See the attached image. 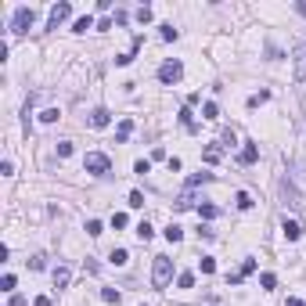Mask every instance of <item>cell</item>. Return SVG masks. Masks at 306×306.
I'll return each mask as SVG.
<instances>
[{
  "label": "cell",
  "mask_w": 306,
  "mask_h": 306,
  "mask_svg": "<svg viewBox=\"0 0 306 306\" xmlns=\"http://www.w3.org/2000/svg\"><path fill=\"white\" fill-rule=\"evenodd\" d=\"M170 281H173V259L155 256V263H152V285H155V288H166Z\"/></svg>",
  "instance_id": "obj_1"
},
{
  "label": "cell",
  "mask_w": 306,
  "mask_h": 306,
  "mask_svg": "<svg viewBox=\"0 0 306 306\" xmlns=\"http://www.w3.org/2000/svg\"><path fill=\"white\" fill-rule=\"evenodd\" d=\"M33 22H36V11L33 7H15V15H11V33L15 36H25L33 29Z\"/></svg>",
  "instance_id": "obj_2"
},
{
  "label": "cell",
  "mask_w": 306,
  "mask_h": 306,
  "mask_svg": "<svg viewBox=\"0 0 306 306\" xmlns=\"http://www.w3.org/2000/svg\"><path fill=\"white\" fill-rule=\"evenodd\" d=\"M83 170L94 173V177H105V173L112 170V159H108L105 152H87V159H83Z\"/></svg>",
  "instance_id": "obj_3"
},
{
  "label": "cell",
  "mask_w": 306,
  "mask_h": 306,
  "mask_svg": "<svg viewBox=\"0 0 306 306\" xmlns=\"http://www.w3.org/2000/svg\"><path fill=\"white\" fill-rule=\"evenodd\" d=\"M184 79V65L177 58H170V61H162L159 65V83H166V87H173V83H180Z\"/></svg>",
  "instance_id": "obj_4"
},
{
  "label": "cell",
  "mask_w": 306,
  "mask_h": 306,
  "mask_svg": "<svg viewBox=\"0 0 306 306\" xmlns=\"http://www.w3.org/2000/svg\"><path fill=\"white\" fill-rule=\"evenodd\" d=\"M281 198H285V206H288V209H303V194L295 191V184L288 177L281 180Z\"/></svg>",
  "instance_id": "obj_5"
},
{
  "label": "cell",
  "mask_w": 306,
  "mask_h": 306,
  "mask_svg": "<svg viewBox=\"0 0 306 306\" xmlns=\"http://www.w3.org/2000/svg\"><path fill=\"white\" fill-rule=\"evenodd\" d=\"M69 15H72V4H69V0H61V4H54V7H51V18H47V29H58V25H61V22H65Z\"/></svg>",
  "instance_id": "obj_6"
},
{
  "label": "cell",
  "mask_w": 306,
  "mask_h": 306,
  "mask_svg": "<svg viewBox=\"0 0 306 306\" xmlns=\"http://www.w3.org/2000/svg\"><path fill=\"white\" fill-rule=\"evenodd\" d=\"M292 58H295V79H306V40H299V47H295V54H292Z\"/></svg>",
  "instance_id": "obj_7"
},
{
  "label": "cell",
  "mask_w": 306,
  "mask_h": 306,
  "mask_svg": "<svg viewBox=\"0 0 306 306\" xmlns=\"http://www.w3.org/2000/svg\"><path fill=\"white\" fill-rule=\"evenodd\" d=\"M90 126L94 130H105L108 123H112V112H108V108H94V112H90V119H87Z\"/></svg>",
  "instance_id": "obj_8"
},
{
  "label": "cell",
  "mask_w": 306,
  "mask_h": 306,
  "mask_svg": "<svg viewBox=\"0 0 306 306\" xmlns=\"http://www.w3.org/2000/svg\"><path fill=\"white\" fill-rule=\"evenodd\" d=\"M281 234L288 238V242H299V238H303V227L295 224V220H288V216H285V224H281Z\"/></svg>",
  "instance_id": "obj_9"
},
{
  "label": "cell",
  "mask_w": 306,
  "mask_h": 306,
  "mask_svg": "<svg viewBox=\"0 0 306 306\" xmlns=\"http://www.w3.org/2000/svg\"><path fill=\"white\" fill-rule=\"evenodd\" d=\"M256 159H259V148L256 144H245L242 152H238V162H242V166H252Z\"/></svg>",
  "instance_id": "obj_10"
},
{
  "label": "cell",
  "mask_w": 306,
  "mask_h": 306,
  "mask_svg": "<svg viewBox=\"0 0 306 306\" xmlns=\"http://www.w3.org/2000/svg\"><path fill=\"white\" fill-rule=\"evenodd\" d=\"M69 281H72L69 267H54V288H69Z\"/></svg>",
  "instance_id": "obj_11"
},
{
  "label": "cell",
  "mask_w": 306,
  "mask_h": 306,
  "mask_svg": "<svg viewBox=\"0 0 306 306\" xmlns=\"http://www.w3.org/2000/svg\"><path fill=\"white\" fill-rule=\"evenodd\" d=\"M130 134H134V119H123V123L115 126V141H119V144L130 141Z\"/></svg>",
  "instance_id": "obj_12"
},
{
  "label": "cell",
  "mask_w": 306,
  "mask_h": 306,
  "mask_svg": "<svg viewBox=\"0 0 306 306\" xmlns=\"http://www.w3.org/2000/svg\"><path fill=\"white\" fill-rule=\"evenodd\" d=\"M202 159H206L209 166H216L220 159H224V148H216V144H209V148H206V152H202Z\"/></svg>",
  "instance_id": "obj_13"
},
{
  "label": "cell",
  "mask_w": 306,
  "mask_h": 306,
  "mask_svg": "<svg viewBox=\"0 0 306 306\" xmlns=\"http://www.w3.org/2000/svg\"><path fill=\"white\" fill-rule=\"evenodd\" d=\"M162 234H166V242H173V245H177L180 238H184V227H180V224H170V227L162 230Z\"/></svg>",
  "instance_id": "obj_14"
},
{
  "label": "cell",
  "mask_w": 306,
  "mask_h": 306,
  "mask_svg": "<svg viewBox=\"0 0 306 306\" xmlns=\"http://www.w3.org/2000/svg\"><path fill=\"white\" fill-rule=\"evenodd\" d=\"M87 29H94V18H90V15H83V18L72 22V33H87Z\"/></svg>",
  "instance_id": "obj_15"
},
{
  "label": "cell",
  "mask_w": 306,
  "mask_h": 306,
  "mask_svg": "<svg viewBox=\"0 0 306 306\" xmlns=\"http://www.w3.org/2000/svg\"><path fill=\"white\" fill-rule=\"evenodd\" d=\"M234 206H238V209H252L256 202H252V194H249V191H238V194H234Z\"/></svg>",
  "instance_id": "obj_16"
},
{
  "label": "cell",
  "mask_w": 306,
  "mask_h": 306,
  "mask_svg": "<svg viewBox=\"0 0 306 306\" xmlns=\"http://www.w3.org/2000/svg\"><path fill=\"white\" fill-rule=\"evenodd\" d=\"M152 234H155V227L148 224V220H141V224H137V238H141V242H152Z\"/></svg>",
  "instance_id": "obj_17"
},
{
  "label": "cell",
  "mask_w": 306,
  "mask_h": 306,
  "mask_svg": "<svg viewBox=\"0 0 306 306\" xmlns=\"http://www.w3.org/2000/svg\"><path fill=\"white\" fill-rule=\"evenodd\" d=\"M216 212H220V209L212 206V202H202V206H198V216H202V220H216Z\"/></svg>",
  "instance_id": "obj_18"
},
{
  "label": "cell",
  "mask_w": 306,
  "mask_h": 306,
  "mask_svg": "<svg viewBox=\"0 0 306 306\" xmlns=\"http://www.w3.org/2000/svg\"><path fill=\"white\" fill-rule=\"evenodd\" d=\"M108 259H112L115 267H126L130 263V252H126V249H112V256H108Z\"/></svg>",
  "instance_id": "obj_19"
},
{
  "label": "cell",
  "mask_w": 306,
  "mask_h": 306,
  "mask_svg": "<svg viewBox=\"0 0 306 306\" xmlns=\"http://www.w3.org/2000/svg\"><path fill=\"white\" fill-rule=\"evenodd\" d=\"M61 119V108H43L40 112V123H58Z\"/></svg>",
  "instance_id": "obj_20"
},
{
  "label": "cell",
  "mask_w": 306,
  "mask_h": 306,
  "mask_svg": "<svg viewBox=\"0 0 306 306\" xmlns=\"http://www.w3.org/2000/svg\"><path fill=\"white\" fill-rule=\"evenodd\" d=\"M202 119H220V108H216V101H206V105H202Z\"/></svg>",
  "instance_id": "obj_21"
},
{
  "label": "cell",
  "mask_w": 306,
  "mask_h": 306,
  "mask_svg": "<svg viewBox=\"0 0 306 306\" xmlns=\"http://www.w3.org/2000/svg\"><path fill=\"white\" fill-rule=\"evenodd\" d=\"M15 285H18L15 274H4V277H0V292H11V295H15Z\"/></svg>",
  "instance_id": "obj_22"
},
{
  "label": "cell",
  "mask_w": 306,
  "mask_h": 306,
  "mask_svg": "<svg viewBox=\"0 0 306 306\" xmlns=\"http://www.w3.org/2000/svg\"><path fill=\"white\" fill-rule=\"evenodd\" d=\"M191 285H194V274H191V270L177 274V288H191Z\"/></svg>",
  "instance_id": "obj_23"
},
{
  "label": "cell",
  "mask_w": 306,
  "mask_h": 306,
  "mask_svg": "<svg viewBox=\"0 0 306 306\" xmlns=\"http://www.w3.org/2000/svg\"><path fill=\"white\" fill-rule=\"evenodd\" d=\"M198 267H202V274H212V270H216V259H212V256H202Z\"/></svg>",
  "instance_id": "obj_24"
},
{
  "label": "cell",
  "mask_w": 306,
  "mask_h": 306,
  "mask_svg": "<svg viewBox=\"0 0 306 306\" xmlns=\"http://www.w3.org/2000/svg\"><path fill=\"white\" fill-rule=\"evenodd\" d=\"M209 180H212V173H194L188 180V188H198V184H209Z\"/></svg>",
  "instance_id": "obj_25"
},
{
  "label": "cell",
  "mask_w": 306,
  "mask_h": 306,
  "mask_svg": "<svg viewBox=\"0 0 306 306\" xmlns=\"http://www.w3.org/2000/svg\"><path fill=\"white\" fill-rule=\"evenodd\" d=\"M173 206H177V209H191V206H194V198H191V191H184V194H180V198H177V202H173Z\"/></svg>",
  "instance_id": "obj_26"
},
{
  "label": "cell",
  "mask_w": 306,
  "mask_h": 306,
  "mask_svg": "<svg viewBox=\"0 0 306 306\" xmlns=\"http://www.w3.org/2000/svg\"><path fill=\"white\" fill-rule=\"evenodd\" d=\"M180 126H184V130H194V119H191V108H180Z\"/></svg>",
  "instance_id": "obj_27"
},
{
  "label": "cell",
  "mask_w": 306,
  "mask_h": 306,
  "mask_svg": "<svg viewBox=\"0 0 306 306\" xmlns=\"http://www.w3.org/2000/svg\"><path fill=\"white\" fill-rule=\"evenodd\" d=\"M259 285L270 292V288H277V277H274V274H259Z\"/></svg>",
  "instance_id": "obj_28"
},
{
  "label": "cell",
  "mask_w": 306,
  "mask_h": 306,
  "mask_svg": "<svg viewBox=\"0 0 306 306\" xmlns=\"http://www.w3.org/2000/svg\"><path fill=\"white\" fill-rule=\"evenodd\" d=\"M137 22H141V25H148V22H152V7H137Z\"/></svg>",
  "instance_id": "obj_29"
},
{
  "label": "cell",
  "mask_w": 306,
  "mask_h": 306,
  "mask_svg": "<svg viewBox=\"0 0 306 306\" xmlns=\"http://www.w3.org/2000/svg\"><path fill=\"white\" fill-rule=\"evenodd\" d=\"M267 97H270V94H267V90H259V94H252V97H249V108H259V105H263Z\"/></svg>",
  "instance_id": "obj_30"
},
{
  "label": "cell",
  "mask_w": 306,
  "mask_h": 306,
  "mask_svg": "<svg viewBox=\"0 0 306 306\" xmlns=\"http://www.w3.org/2000/svg\"><path fill=\"white\" fill-rule=\"evenodd\" d=\"M101 299H105V303H119L123 295H119L115 288H101Z\"/></svg>",
  "instance_id": "obj_31"
},
{
  "label": "cell",
  "mask_w": 306,
  "mask_h": 306,
  "mask_svg": "<svg viewBox=\"0 0 306 306\" xmlns=\"http://www.w3.org/2000/svg\"><path fill=\"white\" fill-rule=\"evenodd\" d=\"M134 173H141V177H144V173H152V162H148V159H137V162H134Z\"/></svg>",
  "instance_id": "obj_32"
},
{
  "label": "cell",
  "mask_w": 306,
  "mask_h": 306,
  "mask_svg": "<svg viewBox=\"0 0 306 306\" xmlns=\"http://www.w3.org/2000/svg\"><path fill=\"white\" fill-rule=\"evenodd\" d=\"M144 206V194L141 191H130V209H141Z\"/></svg>",
  "instance_id": "obj_33"
},
{
  "label": "cell",
  "mask_w": 306,
  "mask_h": 306,
  "mask_svg": "<svg viewBox=\"0 0 306 306\" xmlns=\"http://www.w3.org/2000/svg\"><path fill=\"white\" fill-rule=\"evenodd\" d=\"M177 36H180V33L173 29V25H162V40H166V43H173V40H177Z\"/></svg>",
  "instance_id": "obj_34"
},
{
  "label": "cell",
  "mask_w": 306,
  "mask_h": 306,
  "mask_svg": "<svg viewBox=\"0 0 306 306\" xmlns=\"http://www.w3.org/2000/svg\"><path fill=\"white\" fill-rule=\"evenodd\" d=\"M126 224H130V220H126V212H115V216H112V227H115V230H123Z\"/></svg>",
  "instance_id": "obj_35"
},
{
  "label": "cell",
  "mask_w": 306,
  "mask_h": 306,
  "mask_svg": "<svg viewBox=\"0 0 306 306\" xmlns=\"http://www.w3.org/2000/svg\"><path fill=\"white\" fill-rule=\"evenodd\" d=\"M87 234H90V238L101 234V220H87Z\"/></svg>",
  "instance_id": "obj_36"
},
{
  "label": "cell",
  "mask_w": 306,
  "mask_h": 306,
  "mask_svg": "<svg viewBox=\"0 0 306 306\" xmlns=\"http://www.w3.org/2000/svg\"><path fill=\"white\" fill-rule=\"evenodd\" d=\"M58 155H61V159H69V155H72V141H58Z\"/></svg>",
  "instance_id": "obj_37"
},
{
  "label": "cell",
  "mask_w": 306,
  "mask_h": 306,
  "mask_svg": "<svg viewBox=\"0 0 306 306\" xmlns=\"http://www.w3.org/2000/svg\"><path fill=\"white\" fill-rule=\"evenodd\" d=\"M252 270H256V259H252V256H249V259H245V263H242V277H249V274H252Z\"/></svg>",
  "instance_id": "obj_38"
},
{
  "label": "cell",
  "mask_w": 306,
  "mask_h": 306,
  "mask_svg": "<svg viewBox=\"0 0 306 306\" xmlns=\"http://www.w3.org/2000/svg\"><path fill=\"white\" fill-rule=\"evenodd\" d=\"M0 173H4V177H11V173H15V162L4 159V162H0Z\"/></svg>",
  "instance_id": "obj_39"
},
{
  "label": "cell",
  "mask_w": 306,
  "mask_h": 306,
  "mask_svg": "<svg viewBox=\"0 0 306 306\" xmlns=\"http://www.w3.org/2000/svg\"><path fill=\"white\" fill-rule=\"evenodd\" d=\"M198 234H202V238H206V242H209V238H212V234H216V230H212L209 224H202V227H198Z\"/></svg>",
  "instance_id": "obj_40"
},
{
  "label": "cell",
  "mask_w": 306,
  "mask_h": 306,
  "mask_svg": "<svg viewBox=\"0 0 306 306\" xmlns=\"http://www.w3.org/2000/svg\"><path fill=\"white\" fill-rule=\"evenodd\" d=\"M33 306H51V295H36V299H33Z\"/></svg>",
  "instance_id": "obj_41"
},
{
  "label": "cell",
  "mask_w": 306,
  "mask_h": 306,
  "mask_svg": "<svg viewBox=\"0 0 306 306\" xmlns=\"http://www.w3.org/2000/svg\"><path fill=\"white\" fill-rule=\"evenodd\" d=\"M11 306H29V303H25V295H18V292H15V295H11Z\"/></svg>",
  "instance_id": "obj_42"
},
{
  "label": "cell",
  "mask_w": 306,
  "mask_h": 306,
  "mask_svg": "<svg viewBox=\"0 0 306 306\" xmlns=\"http://www.w3.org/2000/svg\"><path fill=\"white\" fill-rule=\"evenodd\" d=\"M288 306H306V303L303 299H288Z\"/></svg>",
  "instance_id": "obj_43"
}]
</instances>
